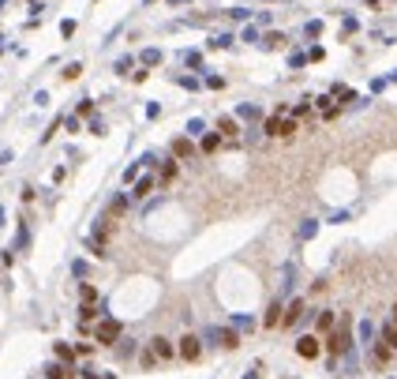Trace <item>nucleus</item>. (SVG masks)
<instances>
[{
  "mask_svg": "<svg viewBox=\"0 0 397 379\" xmlns=\"http://www.w3.org/2000/svg\"><path fill=\"white\" fill-rule=\"evenodd\" d=\"M345 342H348V330L341 327V330H337L334 338H330V349H334V353H341V349H345Z\"/></svg>",
  "mask_w": 397,
  "mask_h": 379,
  "instance_id": "obj_6",
  "label": "nucleus"
},
{
  "mask_svg": "<svg viewBox=\"0 0 397 379\" xmlns=\"http://www.w3.org/2000/svg\"><path fill=\"white\" fill-rule=\"evenodd\" d=\"M296 349H300V357H307V361H311V357H319V338H311V334H307V338H300V346H296Z\"/></svg>",
  "mask_w": 397,
  "mask_h": 379,
  "instance_id": "obj_5",
  "label": "nucleus"
},
{
  "mask_svg": "<svg viewBox=\"0 0 397 379\" xmlns=\"http://www.w3.org/2000/svg\"><path fill=\"white\" fill-rule=\"evenodd\" d=\"M180 357L184 361H198V338H191V334L180 338Z\"/></svg>",
  "mask_w": 397,
  "mask_h": 379,
  "instance_id": "obj_2",
  "label": "nucleus"
},
{
  "mask_svg": "<svg viewBox=\"0 0 397 379\" xmlns=\"http://www.w3.org/2000/svg\"><path fill=\"white\" fill-rule=\"evenodd\" d=\"M266 131H270V135H289V131H296V124H292V120H281V117H273L270 124H266Z\"/></svg>",
  "mask_w": 397,
  "mask_h": 379,
  "instance_id": "obj_3",
  "label": "nucleus"
},
{
  "mask_svg": "<svg viewBox=\"0 0 397 379\" xmlns=\"http://www.w3.org/2000/svg\"><path fill=\"white\" fill-rule=\"evenodd\" d=\"M116 338H120V323L105 319V323L98 327V342H101V346H109V342H116Z\"/></svg>",
  "mask_w": 397,
  "mask_h": 379,
  "instance_id": "obj_1",
  "label": "nucleus"
},
{
  "mask_svg": "<svg viewBox=\"0 0 397 379\" xmlns=\"http://www.w3.org/2000/svg\"><path fill=\"white\" fill-rule=\"evenodd\" d=\"M150 353H154L157 361H169V357H173V346H169V338H154V346H150Z\"/></svg>",
  "mask_w": 397,
  "mask_h": 379,
  "instance_id": "obj_4",
  "label": "nucleus"
}]
</instances>
